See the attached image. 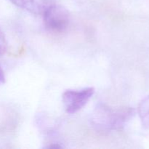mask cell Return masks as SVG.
Here are the masks:
<instances>
[{
  "label": "cell",
  "instance_id": "cell-1",
  "mask_svg": "<svg viewBox=\"0 0 149 149\" xmlns=\"http://www.w3.org/2000/svg\"><path fill=\"white\" fill-rule=\"evenodd\" d=\"M135 115L131 107H112L99 103L95 106L90 117V123L95 130L101 132L122 130Z\"/></svg>",
  "mask_w": 149,
  "mask_h": 149
},
{
  "label": "cell",
  "instance_id": "cell-2",
  "mask_svg": "<svg viewBox=\"0 0 149 149\" xmlns=\"http://www.w3.org/2000/svg\"><path fill=\"white\" fill-rule=\"evenodd\" d=\"M46 29L54 33L65 31L70 23V15L65 7L54 4L43 14Z\"/></svg>",
  "mask_w": 149,
  "mask_h": 149
},
{
  "label": "cell",
  "instance_id": "cell-3",
  "mask_svg": "<svg viewBox=\"0 0 149 149\" xmlns=\"http://www.w3.org/2000/svg\"><path fill=\"white\" fill-rule=\"evenodd\" d=\"M94 94L93 87H87L80 90H66L62 97L65 111L70 114L78 112L86 106Z\"/></svg>",
  "mask_w": 149,
  "mask_h": 149
},
{
  "label": "cell",
  "instance_id": "cell-4",
  "mask_svg": "<svg viewBox=\"0 0 149 149\" xmlns=\"http://www.w3.org/2000/svg\"><path fill=\"white\" fill-rule=\"evenodd\" d=\"M14 5L32 14L43 15L47 10L55 4V0H9Z\"/></svg>",
  "mask_w": 149,
  "mask_h": 149
},
{
  "label": "cell",
  "instance_id": "cell-5",
  "mask_svg": "<svg viewBox=\"0 0 149 149\" xmlns=\"http://www.w3.org/2000/svg\"><path fill=\"white\" fill-rule=\"evenodd\" d=\"M138 111L142 125L146 129H149V95L141 100Z\"/></svg>",
  "mask_w": 149,
  "mask_h": 149
},
{
  "label": "cell",
  "instance_id": "cell-6",
  "mask_svg": "<svg viewBox=\"0 0 149 149\" xmlns=\"http://www.w3.org/2000/svg\"><path fill=\"white\" fill-rule=\"evenodd\" d=\"M7 48V42L6 40L5 35L0 28V55L5 53Z\"/></svg>",
  "mask_w": 149,
  "mask_h": 149
},
{
  "label": "cell",
  "instance_id": "cell-7",
  "mask_svg": "<svg viewBox=\"0 0 149 149\" xmlns=\"http://www.w3.org/2000/svg\"><path fill=\"white\" fill-rule=\"evenodd\" d=\"M4 82H5V76H4V71L0 67V85L4 84Z\"/></svg>",
  "mask_w": 149,
  "mask_h": 149
},
{
  "label": "cell",
  "instance_id": "cell-8",
  "mask_svg": "<svg viewBox=\"0 0 149 149\" xmlns=\"http://www.w3.org/2000/svg\"><path fill=\"white\" fill-rule=\"evenodd\" d=\"M62 147L63 146H60L59 144L53 143V144H51V145L48 146H47V148H62Z\"/></svg>",
  "mask_w": 149,
  "mask_h": 149
}]
</instances>
